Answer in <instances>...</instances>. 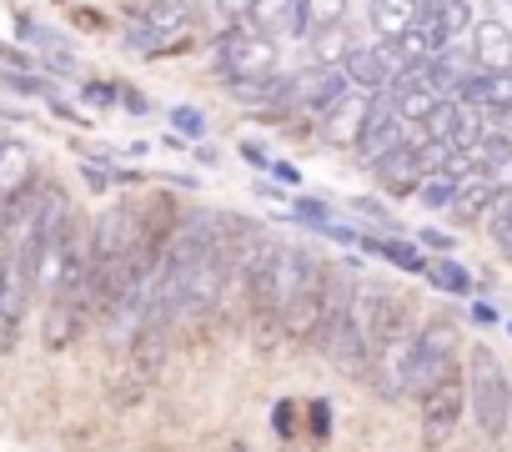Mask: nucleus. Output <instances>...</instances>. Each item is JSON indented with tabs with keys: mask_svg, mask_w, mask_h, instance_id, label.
<instances>
[{
	"mask_svg": "<svg viewBox=\"0 0 512 452\" xmlns=\"http://www.w3.org/2000/svg\"><path fill=\"white\" fill-rule=\"evenodd\" d=\"M347 377H362L372 362V347L362 337V317H357V297L347 287V277H327L322 282V327L312 337Z\"/></svg>",
	"mask_w": 512,
	"mask_h": 452,
	"instance_id": "nucleus-1",
	"label": "nucleus"
},
{
	"mask_svg": "<svg viewBox=\"0 0 512 452\" xmlns=\"http://www.w3.org/2000/svg\"><path fill=\"white\" fill-rule=\"evenodd\" d=\"M462 377H467V412H472L477 432L502 442L507 422H512V377H507V367L497 362V352L487 342H477L467 352V372Z\"/></svg>",
	"mask_w": 512,
	"mask_h": 452,
	"instance_id": "nucleus-2",
	"label": "nucleus"
},
{
	"mask_svg": "<svg viewBox=\"0 0 512 452\" xmlns=\"http://www.w3.org/2000/svg\"><path fill=\"white\" fill-rule=\"evenodd\" d=\"M277 41L256 36L251 26H236L216 41V71L231 81V86H262L277 76Z\"/></svg>",
	"mask_w": 512,
	"mask_h": 452,
	"instance_id": "nucleus-3",
	"label": "nucleus"
},
{
	"mask_svg": "<svg viewBox=\"0 0 512 452\" xmlns=\"http://www.w3.org/2000/svg\"><path fill=\"white\" fill-rule=\"evenodd\" d=\"M457 367V327L447 317H432L422 332H412V372H407V392H427L442 372Z\"/></svg>",
	"mask_w": 512,
	"mask_h": 452,
	"instance_id": "nucleus-4",
	"label": "nucleus"
},
{
	"mask_svg": "<svg viewBox=\"0 0 512 452\" xmlns=\"http://www.w3.org/2000/svg\"><path fill=\"white\" fill-rule=\"evenodd\" d=\"M422 397V437L432 442V447H442L452 432H457V422H462V412H467V377H462V367H452V372H442L427 392H417Z\"/></svg>",
	"mask_w": 512,
	"mask_h": 452,
	"instance_id": "nucleus-5",
	"label": "nucleus"
},
{
	"mask_svg": "<svg viewBox=\"0 0 512 452\" xmlns=\"http://www.w3.org/2000/svg\"><path fill=\"white\" fill-rule=\"evenodd\" d=\"M357 317H362V337H367L372 352H382L397 337H407V302L392 287H367V297L357 302Z\"/></svg>",
	"mask_w": 512,
	"mask_h": 452,
	"instance_id": "nucleus-6",
	"label": "nucleus"
},
{
	"mask_svg": "<svg viewBox=\"0 0 512 452\" xmlns=\"http://www.w3.org/2000/svg\"><path fill=\"white\" fill-rule=\"evenodd\" d=\"M407 141V126L397 121V111H392V101L377 91L372 96V111H367V126H362V136H357V161H367V166H377L382 156H392L397 146Z\"/></svg>",
	"mask_w": 512,
	"mask_h": 452,
	"instance_id": "nucleus-7",
	"label": "nucleus"
},
{
	"mask_svg": "<svg viewBox=\"0 0 512 452\" xmlns=\"http://www.w3.org/2000/svg\"><path fill=\"white\" fill-rule=\"evenodd\" d=\"M382 96L392 101V111H397V121H402V126H422V121L432 116V106H437V101H447V96L427 81V71H407V76H397Z\"/></svg>",
	"mask_w": 512,
	"mask_h": 452,
	"instance_id": "nucleus-8",
	"label": "nucleus"
},
{
	"mask_svg": "<svg viewBox=\"0 0 512 452\" xmlns=\"http://www.w3.org/2000/svg\"><path fill=\"white\" fill-rule=\"evenodd\" d=\"M372 96L377 91H347L327 116H322V141L327 146H342V151H352L357 146V136H362V126H367V111H372Z\"/></svg>",
	"mask_w": 512,
	"mask_h": 452,
	"instance_id": "nucleus-9",
	"label": "nucleus"
},
{
	"mask_svg": "<svg viewBox=\"0 0 512 452\" xmlns=\"http://www.w3.org/2000/svg\"><path fill=\"white\" fill-rule=\"evenodd\" d=\"M452 101H462V106H472V111L502 116V111H512V71H472V76L452 91Z\"/></svg>",
	"mask_w": 512,
	"mask_h": 452,
	"instance_id": "nucleus-10",
	"label": "nucleus"
},
{
	"mask_svg": "<svg viewBox=\"0 0 512 452\" xmlns=\"http://www.w3.org/2000/svg\"><path fill=\"white\" fill-rule=\"evenodd\" d=\"M246 26H251L256 36H267V41H277V36H287V31L307 36L302 0H246Z\"/></svg>",
	"mask_w": 512,
	"mask_h": 452,
	"instance_id": "nucleus-11",
	"label": "nucleus"
},
{
	"mask_svg": "<svg viewBox=\"0 0 512 452\" xmlns=\"http://www.w3.org/2000/svg\"><path fill=\"white\" fill-rule=\"evenodd\" d=\"M417 141H422V131H417V136L407 131V141H402L392 156H382V161L372 166L377 181H382L387 191H397V196H412V191L422 186V176H427V171H422V156H417Z\"/></svg>",
	"mask_w": 512,
	"mask_h": 452,
	"instance_id": "nucleus-12",
	"label": "nucleus"
},
{
	"mask_svg": "<svg viewBox=\"0 0 512 452\" xmlns=\"http://www.w3.org/2000/svg\"><path fill=\"white\" fill-rule=\"evenodd\" d=\"M472 66L477 71H512V31L497 16L472 21Z\"/></svg>",
	"mask_w": 512,
	"mask_h": 452,
	"instance_id": "nucleus-13",
	"label": "nucleus"
},
{
	"mask_svg": "<svg viewBox=\"0 0 512 452\" xmlns=\"http://www.w3.org/2000/svg\"><path fill=\"white\" fill-rule=\"evenodd\" d=\"M191 21H196V6L191 0H146L136 26L156 31V36H171V41H191Z\"/></svg>",
	"mask_w": 512,
	"mask_h": 452,
	"instance_id": "nucleus-14",
	"label": "nucleus"
},
{
	"mask_svg": "<svg viewBox=\"0 0 512 452\" xmlns=\"http://www.w3.org/2000/svg\"><path fill=\"white\" fill-rule=\"evenodd\" d=\"M31 176H36L31 146L6 136V141H0V206H6L11 196H21V191H31Z\"/></svg>",
	"mask_w": 512,
	"mask_h": 452,
	"instance_id": "nucleus-15",
	"label": "nucleus"
},
{
	"mask_svg": "<svg viewBox=\"0 0 512 452\" xmlns=\"http://www.w3.org/2000/svg\"><path fill=\"white\" fill-rule=\"evenodd\" d=\"M342 76H347L352 91H387V86H392L387 61H382L377 46H352V51L342 56Z\"/></svg>",
	"mask_w": 512,
	"mask_h": 452,
	"instance_id": "nucleus-16",
	"label": "nucleus"
},
{
	"mask_svg": "<svg viewBox=\"0 0 512 452\" xmlns=\"http://www.w3.org/2000/svg\"><path fill=\"white\" fill-rule=\"evenodd\" d=\"M417 16H422V0H372L367 6V21H372V31L382 41H397Z\"/></svg>",
	"mask_w": 512,
	"mask_h": 452,
	"instance_id": "nucleus-17",
	"label": "nucleus"
},
{
	"mask_svg": "<svg viewBox=\"0 0 512 452\" xmlns=\"http://www.w3.org/2000/svg\"><path fill=\"white\" fill-rule=\"evenodd\" d=\"M492 191H497V181L477 171L472 181H462V186H457V196H452V206H447V211H452L462 226H472V221H482V216H487V206H492Z\"/></svg>",
	"mask_w": 512,
	"mask_h": 452,
	"instance_id": "nucleus-18",
	"label": "nucleus"
},
{
	"mask_svg": "<svg viewBox=\"0 0 512 452\" xmlns=\"http://www.w3.org/2000/svg\"><path fill=\"white\" fill-rule=\"evenodd\" d=\"M487 237H492V247L512 262V186H497L492 191V206H487Z\"/></svg>",
	"mask_w": 512,
	"mask_h": 452,
	"instance_id": "nucleus-19",
	"label": "nucleus"
},
{
	"mask_svg": "<svg viewBox=\"0 0 512 452\" xmlns=\"http://www.w3.org/2000/svg\"><path fill=\"white\" fill-rule=\"evenodd\" d=\"M307 36H312V66H342V56L352 51L347 26H322V31H307Z\"/></svg>",
	"mask_w": 512,
	"mask_h": 452,
	"instance_id": "nucleus-20",
	"label": "nucleus"
},
{
	"mask_svg": "<svg viewBox=\"0 0 512 452\" xmlns=\"http://www.w3.org/2000/svg\"><path fill=\"white\" fill-rule=\"evenodd\" d=\"M367 252H377V257H387V262H397L402 272H427V257L412 247V242H392V237H367L362 242Z\"/></svg>",
	"mask_w": 512,
	"mask_h": 452,
	"instance_id": "nucleus-21",
	"label": "nucleus"
},
{
	"mask_svg": "<svg viewBox=\"0 0 512 452\" xmlns=\"http://www.w3.org/2000/svg\"><path fill=\"white\" fill-rule=\"evenodd\" d=\"M427 277H432V287H442L447 297H467L472 292V277L452 262V257H437V262H427Z\"/></svg>",
	"mask_w": 512,
	"mask_h": 452,
	"instance_id": "nucleus-22",
	"label": "nucleus"
},
{
	"mask_svg": "<svg viewBox=\"0 0 512 452\" xmlns=\"http://www.w3.org/2000/svg\"><path fill=\"white\" fill-rule=\"evenodd\" d=\"M452 196H457V181H452L447 171H432V176H422V186H417V201L432 206V211H447Z\"/></svg>",
	"mask_w": 512,
	"mask_h": 452,
	"instance_id": "nucleus-23",
	"label": "nucleus"
},
{
	"mask_svg": "<svg viewBox=\"0 0 512 452\" xmlns=\"http://www.w3.org/2000/svg\"><path fill=\"white\" fill-rule=\"evenodd\" d=\"M302 21H307V31L342 26L347 21V0H302Z\"/></svg>",
	"mask_w": 512,
	"mask_h": 452,
	"instance_id": "nucleus-24",
	"label": "nucleus"
},
{
	"mask_svg": "<svg viewBox=\"0 0 512 452\" xmlns=\"http://www.w3.org/2000/svg\"><path fill=\"white\" fill-rule=\"evenodd\" d=\"M171 126H176L181 136H206V116H201L196 106H176V111H171Z\"/></svg>",
	"mask_w": 512,
	"mask_h": 452,
	"instance_id": "nucleus-25",
	"label": "nucleus"
},
{
	"mask_svg": "<svg viewBox=\"0 0 512 452\" xmlns=\"http://www.w3.org/2000/svg\"><path fill=\"white\" fill-rule=\"evenodd\" d=\"M297 216H302V221H307V226H317V232H322V226H327V221H332V216H327V206H322V201H297Z\"/></svg>",
	"mask_w": 512,
	"mask_h": 452,
	"instance_id": "nucleus-26",
	"label": "nucleus"
},
{
	"mask_svg": "<svg viewBox=\"0 0 512 452\" xmlns=\"http://www.w3.org/2000/svg\"><path fill=\"white\" fill-rule=\"evenodd\" d=\"M86 101H91V106H116L121 91H111V86H86Z\"/></svg>",
	"mask_w": 512,
	"mask_h": 452,
	"instance_id": "nucleus-27",
	"label": "nucleus"
},
{
	"mask_svg": "<svg viewBox=\"0 0 512 452\" xmlns=\"http://www.w3.org/2000/svg\"><path fill=\"white\" fill-rule=\"evenodd\" d=\"M272 176H277V181H287V186H297V181H302L292 161H272Z\"/></svg>",
	"mask_w": 512,
	"mask_h": 452,
	"instance_id": "nucleus-28",
	"label": "nucleus"
},
{
	"mask_svg": "<svg viewBox=\"0 0 512 452\" xmlns=\"http://www.w3.org/2000/svg\"><path fill=\"white\" fill-rule=\"evenodd\" d=\"M0 86H11V91H41L36 81H26V76H11V71H0Z\"/></svg>",
	"mask_w": 512,
	"mask_h": 452,
	"instance_id": "nucleus-29",
	"label": "nucleus"
},
{
	"mask_svg": "<svg viewBox=\"0 0 512 452\" xmlns=\"http://www.w3.org/2000/svg\"><path fill=\"white\" fill-rule=\"evenodd\" d=\"M422 247H437V252H452V237H447V232H422Z\"/></svg>",
	"mask_w": 512,
	"mask_h": 452,
	"instance_id": "nucleus-30",
	"label": "nucleus"
},
{
	"mask_svg": "<svg viewBox=\"0 0 512 452\" xmlns=\"http://www.w3.org/2000/svg\"><path fill=\"white\" fill-rule=\"evenodd\" d=\"M272 422H277V427H282V432H292V402H282V407H277V417H272Z\"/></svg>",
	"mask_w": 512,
	"mask_h": 452,
	"instance_id": "nucleus-31",
	"label": "nucleus"
},
{
	"mask_svg": "<svg viewBox=\"0 0 512 452\" xmlns=\"http://www.w3.org/2000/svg\"><path fill=\"white\" fill-rule=\"evenodd\" d=\"M507 437H512V422H507Z\"/></svg>",
	"mask_w": 512,
	"mask_h": 452,
	"instance_id": "nucleus-32",
	"label": "nucleus"
}]
</instances>
